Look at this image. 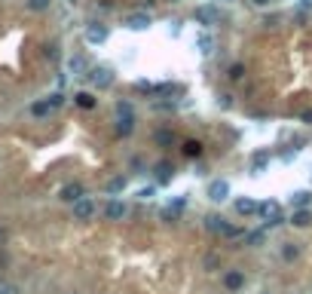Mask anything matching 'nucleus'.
Masks as SVG:
<instances>
[{
    "instance_id": "f257e3e1",
    "label": "nucleus",
    "mask_w": 312,
    "mask_h": 294,
    "mask_svg": "<svg viewBox=\"0 0 312 294\" xmlns=\"http://www.w3.org/2000/svg\"><path fill=\"white\" fill-rule=\"evenodd\" d=\"M116 117H113V129H116V135L119 138H129L132 132H135V107H132V101H116V110H113Z\"/></svg>"
},
{
    "instance_id": "f03ea898",
    "label": "nucleus",
    "mask_w": 312,
    "mask_h": 294,
    "mask_svg": "<svg viewBox=\"0 0 312 294\" xmlns=\"http://www.w3.org/2000/svg\"><path fill=\"white\" fill-rule=\"evenodd\" d=\"M98 92H104V89H110L113 86V80H116V74H113V67H107V64H95V67H89L86 74H83Z\"/></svg>"
},
{
    "instance_id": "7ed1b4c3",
    "label": "nucleus",
    "mask_w": 312,
    "mask_h": 294,
    "mask_svg": "<svg viewBox=\"0 0 312 294\" xmlns=\"http://www.w3.org/2000/svg\"><path fill=\"white\" fill-rule=\"evenodd\" d=\"M193 21H196V25H202V28H214V25L221 21V9H218V6H211V3H202V6H196V9H193Z\"/></svg>"
},
{
    "instance_id": "20e7f679",
    "label": "nucleus",
    "mask_w": 312,
    "mask_h": 294,
    "mask_svg": "<svg viewBox=\"0 0 312 294\" xmlns=\"http://www.w3.org/2000/svg\"><path fill=\"white\" fill-rule=\"evenodd\" d=\"M150 25H153V15H150L147 9H138V12L123 15V28H126V31H147Z\"/></svg>"
},
{
    "instance_id": "39448f33",
    "label": "nucleus",
    "mask_w": 312,
    "mask_h": 294,
    "mask_svg": "<svg viewBox=\"0 0 312 294\" xmlns=\"http://www.w3.org/2000/svg\"><path fill=\"white\" fill-rule=\"evenodd\" d=\"M205 224H208V230H211V233H221V236H227V239H239V236H245L239 227H230L221 215H208V218H205Z\"/></svg>"
},
{
    "instance_id": "423d86ee",
    "label": "nucleus",
    "mask_w": 312,
    "mask_h": 294,
    "mask_svg": "<svg viewBox=\"0 0 312 294\" xmlns=\"http://www.w3.org/2000/svg\"><path fill=\"white\" fill-rule=\"evenodd\" d=\"M257 215L267 221V227H279V224L285 221V218H282V206H279V202H273V199H270V202H260Z\"/></svg>"
},
{
    "instance_id": "0eeeda50",
    "label": "nucleus",
    "mask_w": 312,
    "mask_h": 294,
    "mask_svg": "<svg viewBox=\"0 0 312 294\" xmlns=\"http://www.w3.org/2000/svg\"><path fill=\"white\" fill-rule=\"evenodd\" d=\"M110 37V28L107 25H101V21H89L86 25V43L89 46H98V43H104Z\"/></svg>"
},
{
    "instance_id": "6e6552de",
    "label": "nucleus",
    "mask_w": 312,
    "mask_h": 294,
    "mask_svg": "<svg viewBox=\"0 0 312 294\" xmlns=\"http://www.w3.org/2000/svg\"><path fill=\"white\" fill-rule=\"evenodd\" d=\"M208 199L211 202H224V199H230V181H224V178H214L211 184H208Z\"/></svg>"
},
{
    "instance_id": "1a4fd4ad",
    "label": "nucleus",
    "mask_w": 312,
    "mask_h": 294,
    "mask_svg": "<svg viewBox=\"0 0 312 294\" xmlns=\"http://www.w3.org/2000/svg\"><path fill=\"white\" fill-rule=\"evenodd\" d=\"M70 206H74V218H77V221H89V218L95 215V202H92L89 196H80V199L70 202Z\"/></svg>"
},
{
    "instance_id": "9d476101",
    "label": "nucleus",
    "mask_w": 312,
    "mask_h": 294,
    "mask_svg": "<svg viewBox=\"0 0 312 294\" xmlns=\"http://www.w3.org/2000/svg\"><path fill=\"white\" fill-rule=\"evenodd\" d=\"M126 212H129V209H126V202H119V199H110V202L104 206V218H107V221H123Z\"/></svg>"
},
{
    "instance_id": "9b49d317",
    "label": "nucleus",
    "mask_w": 312,
    "mask_h": 294,
    "mask_svg": "<svg viewBox=\"0 0 312 294\" xmlns=\"http://www.w3.org/2000/svg\"><path fill=\"white\" fill-rule=\"evenodd\" d=\"M64 202H77L80 196H83V184H77V181H70V184H64L61 187V193H58Z\"/></svg>"
},
{
    "instance_id": "f8f14e48",
    "label": "nucleus",
    "mask_w": 312,
    "mask_h": 294,
    "mask_svg": "<svg viewBox=\"0 0 312 294\" xmlns=\"http://www.w3.org/2000/svg\"><path fill=\"white\" fill-rule=\"evenodd\" d=\"M224 285H227L230 291H239V288L245 285V273H242V270H230V273H224Z\"/></svg>"
},
{
    "instance_id": "ddd939ff",
    "label": "nucleus",
    "mask_w": 312,
    "mask_h": 294,
    "mask_svg": "<svg viewBox=\"0 0 312 294\" xmlns=\"http://www.w3.org/2000/svg\"><path fill=\"white\" fill-rule=\"evenodd\" d=\"M196 49H199L202 55H211V52H214V37H211L208 31L196 34Z\"/></svg>"
},
{
    "instance_id": "4468645a",
    "label": "nucleus",
    "mask_w": 312,
    "mask_h": 294,
    "mask_svg": "<svg viewBox=\"0 0 312 294\" xmlns=\"http://www.w3.org/2000/svg\"><path fill=\"white\" fill-rule=\"evenodd\" d=\"M257 209H260V202H254V199H236V212L242 215V218H251V215H257Z\"/></svg>"
},
{
    "instance_id": "2eb2a0df",
    "label": "nucleus",
    "mask_w": 312,
    "mask_h": 294,
    "mask_svg": "<svg viewBox=\"0 0 312 294\" xmlns=\"http://www.w3.org/2000/svg\"><path fill=\"white\" fill-rule=\"evenodd\" d=\"M291 206H294V209H309L312 190H297V193H291Z\"/></svg>"
},
{
    "instance_id": "dca6fc26",
    "label": "nucleus",
    "mask_w": 312,
    "mask_h": 294,
    "mask_svg": "<svg viewBox=\"0 0 312 294\" xmlns=\"http://www.w3.org/2000/svg\"><path fill=\"white\" fill-rule=\"evenodd\" d=\"M74 104L83 107V110H92V107L98 104V98H95L92 92H77V95H74Z\"/></svg>"
},
{
    "instance_id": "f3484780",
    "label": "nucleus",
    "mask_w": 312,
    "mask_h": 294,
    "mask_svg": "<svg viewBox=\"0 0 312 294\" xmlns=\"http://www.w3.org/2000/svg\"><path fill=\"white\" fill-rule=\"evenodd\" d=\"M267 166H270V153H267V150H257V153L251 156V172H254V175H260Z\"/></svg>"
},
{
    "instance_id": "a211bd4d",
    "label": "nucleus",
    "mask_w": 312,
    "mask_h": 294,
    "mask_svg": "<svg viewBox=\"0 0 312 294\" xmlns=\"http://www.w3.org/2000/svg\"><path fill=\"white\" fill-rule=\"evenodd\" d=\"M202 150H205V144H202V141H196V138H190V141H184V156H190V160H196V156H202Z\"/></svg>"
},
{
    "instance_id": "6ab92c4d",
    "label": "nucleus",
    "mask_w": 312,
    "mask_h": 294,
    "mask_svg": "<svg viewBox=\"0 0 312 294\" xmlns=\"http://www.w3.org/2000/svg\"><path fill=\"white\" fill-rule=\"evenodd\" d=\"M291 224H294V227H309L312 224V212L309 209H297V212L291 215Z\"/></svg>"
},
{
    "instance_id": "aec40b11",
    "label": "nucleus",
    "mask_w": 312,
    "mask_h": 294,
    "mask_svg": "<svg viewBox=\"0 0 312 294\" xmlns=\"http://www.w3.org/2000/svg\"><path fill=\"white\" fill-rule=\"evenodd\" d=\"M172 175H175L172 163H165V160H162V163L156 166V181H159V184H165V181H172Z\"/></svg>"
},
{
    "instance_id": "412c9836",
    "label": "nucleus",
    "mask_w": 312,
    "mask_h": 294,
    "mask_svg": "<svg viewBox=\"0 0 312 294\" xmlns=\"http://www.w3.org/2000/svg\"><path fill=\"white\" fill-rule=\"evenodd\" d=\"M67 67H70V71H74L77 77H83V71H89V64H86V58H83V55H70Z\"/></svg>"
},
{
    "instance_id": "4be33fe9",
    "label": "nucleus",
    "mask_w": 312,
    "mask_h": 294,
    "mask_svg": "<svg viewBox=\"0 0 312 294\" xmlns=\"http://www.w3.org/2000/svg\"><path fill=\"white\" fill-rule=\"evenodd\" d=\"M129 187V178L126 175H116V178H110V184H107V193H123Z\"/></svg>"
},
{
    "instance_id": "5701e85b",
    "label": "nucleus",
    "mask_w": 312,
    "mask_h": 294,
    "mask_svg": "<svg viewBox=\"0 0 312 294\" xmlns=\"http://www.w3.org/2000/svg\"><path fill=\"white\" fill-rule=\"evenodd\" d=\"M52 6V0H25V9L28 12H46Z\"/></svg>"
},
{
    "instance_id": "b1692460",
    "label": "nucleus",
    "mask_w": 312,
    "mask_h": 294,
    "mask_svg": "<svg viewBox=\"0 0 312 294\" xmlns=\"http://www.w3.org/2000/svg\"><path fill=\"white\" fill-rule=\"evenodd\" d=\"M227 77H230L233 83H236V80H242V77H245V64H239V61H236V64H230V71H227Z\"/></svg>"
},
{
    "instance_id": "393cba45",
    "label": "nucleus",
    "mask_w": 312,
    "mask_h": 294,
    "mask_svg": "<svg viewBox=\"0 0 312 294\" xmlns=\"http://www.w3.org/2000/svg\"><path fill=\"white\" fill-rule=\"evenodd\" d=\"M49 110H52V107H49V101H46V98H43V101H37V104H31V114H34V117H46Z\"/></svg>"
},
{
    "instance_id": "a878e982",
    "label": "nucleus",
    "mask_w": 312,
    "mask_h": 294,
    "mask_svg": "<svg viewBox=\"0 0 312 294\" xmlns=\"http://www.w3.org/2000/svg\"><path fill=\"white\" fill-rule=\"evenodd\" d=\"M172 141H175L172 129H159V132H156V144H172Z\"/></svg>"
},
{
    "instance_id": "bb28decb",
    "label": "nucleus",
    "mask_w": 312,
    "mask_h": 294,
    "mask_svg": "<svg viewBox=\"0 0 312 294\" xmlns=\"http://www.w3.org/2000/svg\"><path fill=\"white\" fill-rule=\"evenodd\" d=\"M263 239H267V236H263V230H254V233H245V242H248V245H260Z\"/></svg>"
},
{
    "instance_id": "cd10ccee",
    "label": "nucleus",
    "mask_w": 312,
    "mask_h": 294,
    "mask_svg": "<svg viewBox=\"0 0 312 294\" xmlns=\"http://www.w3.org/2000/svg\"><path fill=\"white\" fill-rule=\"evenodd\" d=\"M46 101H49V107L55 110V107H61V104H64V95H61V92H52V95H46Z\"/></svg>"
},
{
    "instance_id": "c85d7f7f",
    "label": "nucleus",
    "mask_w": 312,
    "mask_h": 294,
    "mask_svg": "<svg viewBox=\"0 0 312 294\" xmlns=\"http://www.w3.org/2000/svg\"><path fill=\"white\" fill-rule=\"evenodd\" d=\"M297 255H300V248H297V245H291V242H288V245L282 248V258H285V261H294Z\"/></svg>"
},
{
    "instance_id": "c756f323",
    "label": "nucleus",
    "mask_w": 312,
    "mask_h": 294,
    "mask_svg": "<svg viewBox=\"0 0 312 294\" xmlns=\"http://www.w3.org/2000/svg\"><path fill=\"white\" fill-rule=\"evenodd\" d=\"M153 107H156V110H175V107H178V101H156Z\"/></svg>"
},
{
    "instance_id": "7c9ffc66",
    "label": "nucleus",
    "mask_w": 312,
    "mask_h": 294,
    "mask_svg": "<svg viewBox=\"0 0 312 294\" xmlns=\"http://www.w3.org/2000/svg\"><path fill=\"white\" fill-rule=\"evenodd\" d=\"M153 193H156V187H153V184H150V187H141V190H138V196H141V199H150Z\"/></svg>"
},
{
    "instance_id": "2f4dec72",
    "label": "nucleus",
    "mask_w": 312,
    "mask_h": 294,
    "mask_svg": "<svg viewBox=\"0 0 312 294\" xmlns=\"http://www.w3.org/2000/svg\"><path fill=\"white\" fill-rule=\"evenodd\" d=\"M300 120H303L306 126H312V110H303V114H300Z\"/></svg>"
},
{
    "instance_id": "473e14b6",
    "label": "nucleus",
    "mask_w": 312,
    "mask_h": 294,
    "mask_svg": "<svg viewBox=\"0 0 312 294\" xmlns=\"http://www.w3.org/2000/svg\"><path fill=\"white\" fill-rule=\"evenodd\" d=\"M251 3H254V6H270L273 0H251Z\"/></svg>"
},
{
    "instance_id": "72a5a7b5",
    "label": "nucleus",
    "mask_w": 312,
    "mask_h": 294,
    "mask_svg": "<svg viewBox=\"0 0 312 294\" xmlns=\"http://www.w3.org/2000/svg\"><path fill=\"white\" fill-rule=\"evenodd\" d=\"M141 3H144V6H156V0H141Z\"/></svg>"
},
{
    "instance_id": "f704fd0d",
    "label": "nucleus",
    "mask_w": 312,
    "mask_h": 294,
    "mask_svg": "<svg viewBox=\"0 0 312 294\" xmlns=\"http://www.w3.org/2000/svg\"><path fill=\"white\" fill-rule=\"evenodd\" d=\"M172 3H178V0H172Z\"/></svg>"
}]
</instances>
